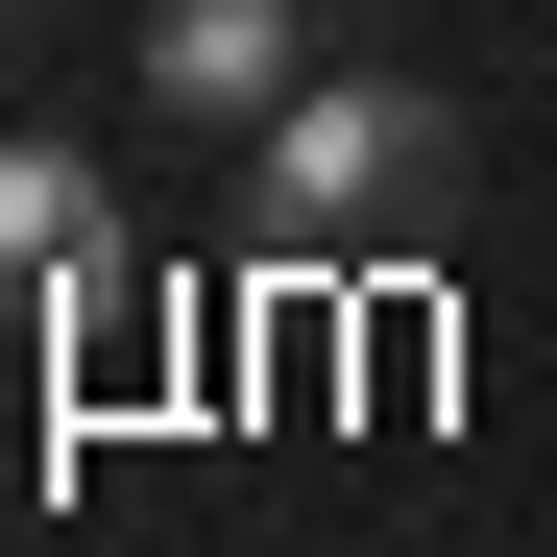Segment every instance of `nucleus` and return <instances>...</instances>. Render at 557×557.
Instances as JSON below:
<instances>
[{
  "label": "nucleus",
  "instance_id": "nucleus-1",
  "mask_svg": "<svg viewBox=\"0 0 557 557\" xmlns=\"http://www.w3.org/2000/svg\"><path fill=\"white\" fill-rule=\"evenodd\" d=\"M460 146H485V122H460L436 73H315V98L267 122V243H292V267H388V243L460 219Z\"/></svg>",
  "mask_w": 557,
  "mask_h": 557
},
{
  "label": "nucleus",
  "instance_id": "nucleus-2",
  "mask_svg": "<svg viewBox=\"0 0 557 557\" xmlns=\"http://www.w3.org/2000/svg\"><path fill=\"white\" fill-rule=\"evenodd\" d=\"M315 98V0H146V122L170 146H267Z\"/></svg>",
  "mask_w": 557,
  "mask_h": 557
},
{
  "label": "nucleus",
  "instance_id": "nucleus-3",
  "mask_svg": "<svg viewBox=\"0 0 557 557\" xmlns=\"http://www.w3.org/2000/svg\"><path fill=\"white\" fill-rule=\"evenodd\" d=\"M98 243H122V195H98V146H49V122H0V292H73Z\"/></svg>",
  "mask_w": 557,
  "mask_h": 557
}]
</instances>
